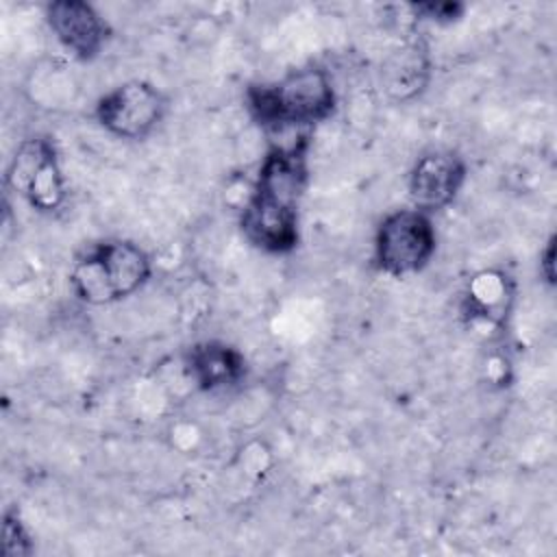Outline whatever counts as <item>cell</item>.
I'll list each match as a JSON object with an SVG mask.
<instances>
[{
    "label": "cell",
    "mask_w": 557,
    "mask_h": 557,
    "mask_svg": "<svg viewBox=\"0 0 557 557\" xmlns=\"http://www.w3.org/2000/svg\"><path fill=\"white\" fill-rule=\"evenodd\" d=\"M309 181V135L272 146L239 215L244 237L265 255H287L300 239V202Z\"/></svg>",
    "instance_id": "cell-1"
},
{
    "label": "cell",
    "mask_w": 557,
    "mask_h": 557,
    "mask_svg": "<svg viewBox=\"0 0 557 557\" xmlns=\"http://www.w3.org/2000/svg\"><path fill=\"white\" fill-rule=\"evenodd\" d=\"M246 109L265 131L309 128L335 113L337 94L326 70L305 65L278 81L250 85L246 89Z\"/></svg>",
    "instance_id": "cell-2"
},
{
    "label": "cell",
    "mask_w": 557,
    "mask_h": 557,
    "mask_svg": "<svg viewBox=\"0 0 557 557\" xmlns=\"http://www.w3.org/2000/svg\"><path fill=\"white\" fill-rule=\"evenodd\" d=\"M152 274L148 252L122 237L94 242L70 268V289L85 305H113L137 294Z\"/></svg>",
    "instance_id": "cell-3"
},
{
    "label": "cell",
    "mask_w": 557,
    "mask_h": 557,
    "mask_svg": "<svg viewBox=\"0 0 557 557\" xmlns=\"http://www.w3.org/2000/svg\"><path fill=\"white\" fill-rule=\"evenodd\" d=\"M437 248V233L429 213L420 209H396L387 213L374 233V263L394 278L422 272Z\"/></svg>",
    "instance_id": "cell-4"
},
{
    "label": "cell",
    "mask_w": 557,
    "mask_h": 557,
    "mask_svg": "<svg viewBox=\"0 0 557 557\" xmlns=\"http://www.w3.org/2000/svg\"><path fill=\"white\" fill-rule=\"evenodd\" d=\"M7 187L39 213H54L65 202V178L50 137L33 135L17 144L4 174Z\"/></svg>",
    "instance_id": "cell-5"
},
{
    "label": "cell",
    "mask_w": 557,
    "mask_h": 557,
    "mask_svg": "<svg viewBox=\"0 0 557 557\" xmlns=\"http://www.w3.org/2000/svg\"><path fill=\"white\" fill-rule=\"evenodd\" d=\"M165 111V94L152 83L135 78L100 96L94 107V117L107 133L139 141L161 124Z\"/></svg>",
    "instance_id": "cell-6"
},
{
    "label": "cell",
    "mask_w": 557,
    "mask_h": 557,
    "mask_svg": "<svg viewBox=\"0 0 557 557\" xmlns=\"http://www.w3.org/2000/svg\"><path fill=\"white\" fill-rule=\"evenodd\" d=\"M466 176L468 165L457 152L448 148H431L422 152L407 174L411 207L429 215L446 209L459 196Z\"/></svg>",
    "instance_id": "cell-7"
},
{
    "label": "cell",
    "mask_w": 557,
    "mask_h": 557,
    "mask_svg": "<svg viewBox=\"0 0 557 557\" xmlns=\"http://www.w3.org/2000/svg\"><path fill=\"white\" fill-rule=\"evenodd\" d=\"M46 22L57 41L78 61H94L109 39L107 22L83 0L50 2L46 9Z\"/></svg>",
    "instance_id": "cell-8"
},
{
    "label": "cell",
    "mask_w": 557,
    "mask_h": 557,
    "mask_svg": "<svg viewBox=\"0 0 557 557\" xmlns=\"http://www.w3.org/2000/svg\"><path fill=\"white\" fill-rule=\"evenodd\" d=\"M183 370L200 392H224L246 379L248 361L233 344L205 339L187 348Z\"/></svg>",
    "instance_id": "cell-9"
},
{
    "label": "cell",
    "mask_w": 557,
    "mask_h": 557,
    "mask_svg": "<svg viewBox=\"0 0 557 557\" xmlns=\"http://www.w3.org/2000/svg\"><path fill=\"white\" fill-rule=\"evenodd\" d=\"M429 50L422 44H409L396 50L383 67L387 91L396 100L413 98L429 81Z\"/></svg>",
    "instance_id": "cell-10"
},
{
    "label": "cell",
    "mask_w": 557,
    "mask_h": 557,
    "mask_svg": "<svg viewBox=\"0 0 557 557\" xmlns=\"http://www.w3.org/2000/svg\"><path fill=\"white\" fill-rule=\"evenodd\" d=\"M35 550L33 535L20 516V509L11 507L2 516V555L4 557H30Z\"/></svg>",
    "instance_id": "cell-11"
},
{
    "label": "cell",
    "mask_w": 557,
    "mask_h": 557,
    "mask_svg": "<svg viewBox=\"0 0 557 557\" xmlns=\"http://www.w3.org/2000/svg\"><path fill=\"white\" fill-rule=\"evenodd\" d=\"M411 9L418 17L437 22V24L455 22L466 11V7L461 2H418V4H411Z\"/></svg>",
    "instance_id": "cell-12"
},
{
    "label": "cell",
    "mask_w": 557,
    "mask_h": 557,
    "mask_svg": "<svg viewBox=\"0 0 557 557\" xmlns=\"http://www.w3.org/2000/svg\"><path fill=\"white\" fill-rule=\"evenodd\" d=\"M540 276L546 285H555V235L548 237L540 252Z\"/></svg>",
    "instance_id": "cell-13"
}]
</instances>
